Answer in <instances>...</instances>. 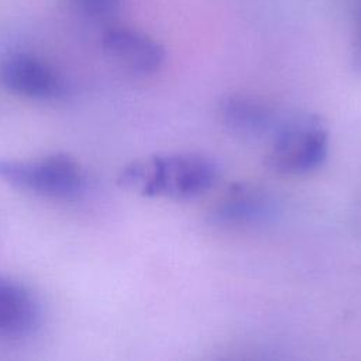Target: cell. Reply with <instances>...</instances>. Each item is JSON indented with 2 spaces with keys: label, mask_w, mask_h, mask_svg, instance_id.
Masks as SVG:
<instances>
[{
  "label": "cell",
  "mask_w": 361,
  "mask_h": 361,
  "mask_svg": "<svg viewBox=\"0 0 361 361\" xmlns=\"http://www.w3.org/2000/svg\"><path fill=\"white\" fill-rule=\"evenodd\" d=\"M224 127L244 140H271L288 114L267 99L248 93H230L219 102Z\"/></svg>",
  "instance_id": "277c9868"
},
{
  "label": "cell",
  "mask_w": 361,
  "mask_h": 361,
  "mask_svg": "<svg viewBox=\"0 0 361 361\" xmlns=\"http://www.w3.org/2000/svg\"><path fill=\"white\" fill-rule=\"evenodd\" d=\"M269 141L265 162L281 175L309 173L322 166L329 154V130L312 113L286 116Z\"/></svg>",
  "instance_id": "7a4b0ae2"
},
{
  "label": "cell",
  "mask_w": 361,
  "mask_h": 361,
  "mask_svg": "<svg viewBox=\"0 0 361 361\" xmlns=\"http://www.w3.org/2000/svg\"><path fill=\"white\" fill-rule=\"evenodd\" d=\"M220 175L219 164L199 152H165L124 165L117 183L145 197L192 199L212 189Z\"/></svg>",
  "instance_id": "6da1fadb"
},
{
  "label": "cell",
  "mask_w": 361,
  "mask_h": 361,
  "mask_svg": "<svg viewBox=\"0 0 361 361\" xmlns=\"http://www.w3.org/2000/svg\"><path fill=\"white\" fill-rule=\"evenodd\" d=\"M72 3L80 13L92 18L111 17L118 7V0H72Z\"/></svg>",
  "instance_id": "9c48e42d"
},
{
  "label": "cell",
  "mask_w": 361,
  "mask_h": 361,
  "mask_svg": "<svg viewBox=\"0 0 361 361\" xmlns=\"http://www.w3.org/2000/svg\"><path fill=\"white\" fill-rule=\"evenodd\" d=\"M275 197L252 183H235L216 202L210 217L221 226H254L276 216Z\"/></svg>",
  "instance_id": "52a82bcc"
},
{
  "label": "cell",
  "mask_w": 361,
  "mask_h": 361,
  "mask_svg": "<svg viewBox=\"0 0 361 361\" xmlns=\"http://www.w3.org/2000/svg\"><path fill=\"white\" fill-rule=\"evenodd\" d=\"M355 63L358 66H361V25H360V31H358V37H357V44H355Z\"/></svg>",
  "instance_id": "30bf717a"
},
{
  "label": "cell",
  "mask_w": 361,
  "mask_h": 361,
  "mask_svg": "<svg viewBox=\"0 0 361 361\" xmlns=\"http://www.w3.org/2000/svg\"><path fill=\"white\" fill-rule=\"evenodd\" d=\"M41 305L23 282L0 275V336L23 338L41 324Z\"/></svg>",
  "instance_id": "ba28073f"
},
{
  "label": "cell",
  "mask_w": 361,
  "mask_h": 361,
  "mask_svg": "<svg viewBox=\"0 0 361 361\" xmlns=\"http://www.w3.org/2000/svg\"><path fill=\"white\" fill-rule=\"evenodd\" d=\"M0 85L13 94L42 102L58 100L66 92L62 78L47 62L25 52L1 61Z\"/></svg>",
  "instance_id": "5b68a950"
},
{
  "label": "cell",
  "mask_w": 361,
  "mask_h": 361,
  "mask_svg": "<svg viewBox=\"0 0 361 361\" xmlns=\"http://www.w3.org/2000/svg\"><path fill=\"white\" fill-rule=\"evenodd\" d=\"M0 180L8 186L51 199H73L86 186L80 164L66 152L39 159H0Z\"/></svg>",
  "instance_id": "3957f363"
},
{
  "label": "cell",
  "mask_w": 361,
  "mask_h": 361,
  "mask_svg": "<svg viewBox=\"0 0 361 361\" xmlns=\"http://www.w3.org/2000/svg\"><path fill=\"white\" fill-rule=\"evenodd\" d=\"M102 47L114 65L135 76L155 73L165 61V49L157 39L128 27L107 30Z\"/></svg>",
  "instance_id": "8992f818"
}]
</instances>
